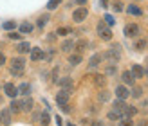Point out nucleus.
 <instances>
[{"instance_id":"nucleus-13","label":"nucleus","mask_w":148,"mask_h":126,"mask_svg":"<svg viewBox=\"0 0 148 126\" xmlns=\"http://www.w3.org/2000/svg\"><path fill=\"white\" fill-rule=\"evenodd\" d=\"M20 106H22V112H31L33 110V99L25 95V99L20 101Z\"/></svg>"},{"instance_id":"nucleus-39","label":"nucleus","mask_w":148,"mask_h":126,"mask_svg":"<svg viewBox=\"0 0 148 126\" xmlns=\"http://www.w3.org/2000/svg\"><path fill=\"white\" fill-rule=\"evenodd\" d=\"M103 22H105L107 25H114V18L110 16V14H107V16H105V20H103Z\"/></svg>"},{"instance_id":"nucleus-30","label":"nucleus","mask_w":148,"mask_h":126,"mask_svg":"<svg viewBox=\"0 0 148 126\" xmlns=\"http://www.w3.org/2000/svg\"><path fill=\"white\" fill-rule=\"evenodd\" d=\"M134 49H136V50H143V49H146V40H137L136 45H134Z\"/></svg>"},{"instance_id":"nucleus-16","label":"nucleus","mask_w":148,"mask_h":126,"mask_svg":"<svg viewBox=\"0 0 148 126\" xmlns=\"http://www.w3.org/2000/svg\"><path fill=\"white\" fill-rule=\"evenodd\" d=\"M74 45H76V42H74V40H65L60 45V49L63 50V52H71V50L74 49Z\"/></svg>"},{"instance_id":"nucleus-20","label":"nucleus","mask_w":148,"mask_h":126,"mask_svg":"<svg viewBox=\"0 0 148 126\" xmlns=\"http://www.w3.org/2000/svg\"><path fill=\"white\" fill-rule=\"evenodd\" d=\"M20 33H22V34H29V33H33V24H29V22H24V24H20Z\"/></svg>"},{"instance_id":"nucleus-46","label":"nucleus","mask_w":148,"mask_h":126,"mask_svg":"<svg viewBox=\"0 0 148 126\" xmlns=\"http://www.w3.org/2000/svg\"><path fill=\"white\" fill-rule=\"evenodd\" d=\"M0 123H2V121H0Z\"/></svg>"},{"instance_id":"nucleus-3","label":"nucleus","mask_w":148,"mask_h":126,"mask_svg":"<svg viewBox=\"0 0 148 126\" xmlns=\"http://www.w3.org/2000/svg\"><path fill=\"white\" fill-rule=\"evenodd\" d=\"M103 60H107L108 63H112V65H117V61H119V50H116L110 47L105 54H103Z\"/></svg>"},{"instance_id":"nucleus-15","label":"nucleus","mask_w":148,"mask_h":126,"mask_svg":"<svg viewBox=\"0 0 148 126\" xmlns=\"http://www.w3.org/2000/svg\"><path fill=\"white\" fill-rule=\"evenodd\" d=\"M132 74L136 76V79L137 78H145L146 74H145V67H141V65H132Z\"/></svg>"},{"instance_id":"nucleus-36","label":"nucleus","mask_w":148,"mask_h":126,"mask_svg":"<svg viewBox=\"0 0 148 126\" xmlns=\"http://www.w3.org/2000/svg\"><path fill=\"white\" fill-rule=\"evenodd\" d=\"M112 9H114L116 13H121V11H123V4H121V2H116V4L112 5Z\"/></svg>"},{"instance_id":"nucleus-28","label":"nucleus","mask_w":148,"mask_h":126,"mask_svg":"<svg viewBox=\"0 0 148 126\" xmlns=\"http://www.w3.org/2000/svg\"><path fill=\"white\" fill-rule=\"evenodd\" d=\"M108 97H110V94H108L107 90H101V92L98 94V99H99V101H103V103H107V101H108Z\"/></svg>"},{"instance_id":"nucleus-33","label":"nucleus","mask_w":148,"mask_h":126,"mask_svg":"<svg viewBox=\"0 0 148 126\" xmlns=\"http://www.w3.org/2000/svg\"><path fill=\"white\" fill-rule=\"evenodd\" d=\"M108 119H110V121H119V119H121V115L112 110V112H108Z\"/></svg>"},{"instance_id":"nucleus-41","label":"nucleus","mask_w":148,"mask_h":126,"mask_svg":"<svg viewBox=\"0 0 148 126\" xmlns=\"http://www.w3.org/2000/svg\"><path fill=\"white\" fill-rule=\"evenodd\" d=\"M85 2H87V0H76V4H78V5H83Z\"/></svg>"},{"instance_id":"nucleus-29","label":"nucleus","mask_w":148,"mask_h":126,"mask_svg":"<svg viewBox=\"0 0 148 126\" xmlns=\"http://www.w3.org/2000/svg\"><path fill=\"white\" fill-rule=\"evenodd\" d=\"M2 27L5 29V31H13V29L16 27V22H14V20H9V22H5V24H4Z\"/></svg>"},{"instance_id":"nucleus-11","label":"nucleus","mask_w":148,"mask_h":126,"mask_svg":"<svg viewBox=\"0 0 148 126\" xmlns=\"http://www.w3.org/2000/svg\"><path fill=\"white\" fill-rule=\"evenodd\" d=\"M127 103H125V99H116L114 101V112H117L119 115H123V112L127 110Z\"/></svg>"},{"instance_id":"nucleus-34","label":"nucleus","mask_w":148,"mask_h":126,"mask_svg":"<svg viewBox=\"0 0 148 126\" xmlns=\"http://www.w3.org/2000/svg\"><path fill=\"white\" fill-rule=\"evenodd\" d=\"M58 5H60V0H49V4H47V7H49L51 11H53V9H56Z\"/></svg>"},{"instance_id":"nucleus-42","label":"nucleus","mask_w":148,"mask_h":126,"mask_svg":"<svg viewBox=\"0 0 148 126\" xmlns=\"http://www.w3.org/2000/svg\"><path fill=\"white\" fill-rule=\"evenodd\" d=\"M145 74L148 76V58H146V67H145Z\"/></svg>"},{"instance_id":"nucleus-38","label":"nucleus","mask_w":148,"mask_h":126,"mask_svg":"<svg viewBox=\"0 0 148 126\" xmlns=\"http://www.w3.org/2000/svg\"><path fill=\"white\" fill-rule=\"evenodd\" d=\"M69 33H71V29H67V27H60V29H58V34H62V36L69 34Z\"/></svg>"},{"instance_id":"nucleus-44","label":"nucleus","mask_w":148,"mask_h":126,"mask_svg":"<svg viewBox=\"0 0 148 126\" xmlns=\"http://www.w3.org/2000/svg\"><path fill=\"white\" fill-rule=\"evenodd\" d=\"M139 126H148V121H141V123H139Z\"/></svg>"},{"instance_id":"nucleus-10","label":"nucleus","mask_w":148,"mask_h":126,"mask_svg":"<svg viewBox=\"0 0 148 126\" xmlns=\"http://www.w3.org/2000/svg\"><path fill=\"white\" fill-rule=\"evenodd\" d=\"M128 95H130V92H128V88L125 86V85L116 86V97H117V99H127Z\"/></svg>"},{"instance_id":"nucleus-45","label":"nucleus","mask_w":148,"mask_h":126,"mask_svg":"<svg viewBox=\"0 0 148 126\" xmlns=\"http://www.w3.org/2000/svg\"><path fill=\"white\" fill-rule=\"evenodd\" d=\"M67 126H76V124H72V123H71V124H67Z\"/></svg>"},{"instance_id":"nucleus-19","label":"nucleus","mask_w":148,"mask_h":126,"mask_svg":"<svg viewBox=\"0 0 148 126\" xmlns=\"http://www.w3.org/2000/svg\"><path fill=\"white\" fill-rule=\"evenodd\" d=\"M87 47H88V42H87V40H79V42H76V45H74V49H76L78 54H81Z\"/></svg>"},{"instance_id":"nucleus-9","label":"nucleus","mask_w":148,"mask_h":126,"mask_svg":"<svg viewBox=\"0 0 148 126\" xmlns=\"http://www.w3.org/2000/svg\"><path fill=\"white\" fill-rule=\"evenodd\" d=\"M121 79H123L125 85H132V86H134V83H136V76L132 74V70H125L121 74Z\"/></svg>"},{"instance_id":"nucleus-17","label":"nucleus","mask_w":148,"mask_h":126,"mask_svg":"<svg viewBox=\"0 0 148 126\" xmlns=\"http://www.w3.org/2000/svg\"><path fill=\"white\" fill-rule=\"evenodd\" d=\"M16 49H18V52L20 54H25V52H31V43H27V42H20L18 45H16Z\"/></svg>"},{"instance_id":"nucleus-40","label":"nucleus","mask_w":148,"mask_h":126,"mask_svg":"<svg viewBox=\"0 0 148 126\" xmlns=\"http://www.w3.org/2000/svg\"><path fill=\"white\" fill-rule=\"evenodd\" d=\"M4 63H5V56L0 52V65H4Z\"/></svg>"},{"instance_id":"nucleus-32","label":"nucleus","mask_w":148,"mask_h":126,"mask_svg":"<svg viewBox=\"0 0 148 126\" xmlns=\"http://www.w3.org/2000/svg\"><path fill=\"white\" fill-rule=\"evenodd\" d=\"M40 123H42L43 126H47V124L51 123V117H49V114H45V112H43V114H42V119H40Z\"/></svg>"},{"instance_id":"nucleus-7","label":"nucleus","mask_w":148,"mask_h":126,"mask_svg":"<svg viewBox=\"0 0 148 126\" xmlns=\"http://www.w3.org/2000/svg\"><path fill=\"white\" fill-rule=\"evenodd\" d=\"M101 61H103V54H94L90 60H88V69H90V70L98 69V67L101 65Z\"/></svg>"},{"instance_id":"nucleus-25","label":"nucleus","mask_w":148,"mask_h":126,"mask_svg":"<svg viewBox=\"0 0 148 126\" xmlns=\"http://www.w3.org/2000/svg\"><path fill=\"white\" fill-rule=\"evenodd\" d=\"M105 74H107V76H116V74H117V69H116V65L108 63V65L105 67Z\"/></svg>"},{"instance_id":"nucleus-37","label":"nucleus","mask_w":148,"mask_h":126,"mask_svg":"<svg viewBox=\"0 0 148 126\" xmlns=\"http://www.w3.org/2000/svg\"><path fill=\"white\" fill-rule=\"evenodd\" d=\"M20 36H22V34L16 33V31H11V33H9V38H11V40H20Z\"/></svg>"},{"instance_id":"nucleus-4","label":"nucleus","mask_w":148,"mask_h":126,"mask_svg":"<svg viewBox=\"0 0 148 126\" xmlns=\"http://www.w3.org/2000/svg\"><path fill=\"white\" fill-rule=\"evenodd\" d=\"M139 33H141V29H139L137 24H127L125 25V36H127V38H137Z\"/></svg>"},{"instance_id":"nucleus-14","label":"nucleus","mask_w":148,"mask_h":126,"mask_svg":"<svg viewBox=\"0 0 148 126\" xmlns=\"http://www.w3.org/2000/svg\"><path fill=\"white\" fill-rule=\"evenodd\" d=\"M0 121H2V124L9 126L11 124V110H2L0 112Z\"/></svg>"},{"instance_id":"nucleus-24","label":"nucleus","mask_w":148,"mask_h":126,"mask_svg":"<svg viewBox=\"0 0 148 126\" xmlns=\"http://www.w3.org/2000/svg\"><path fill=\"white\" fill-rule=\"evenodd\" d=\"M9 106H11L9 110H11V112H14V114H18V112H22V106H20V101H16V99H13Z\"/></svg>"},{"instance_id":"nucleus-35","label":"nucleus","mask_w":148,"mask_h":126,"mask_svg":"<svg viewBox=\"0 0 148 126\" xmlns=\"http://www.w3.org/2000/svg\"><path fill=\"white\" fill-rule=\"evenodd\" d=\"M47 22H49V16H47V14H45V16H40V18H38V27H43Z\"/></svg>"},{"instance_id":"nucleus-43","label":"nucleus","mask_w":148,"mask_h":126,"mask_svg":"<svg viewBox=\"0 0 148 126\" xmlns=\"http://www.w3.org/2000/svg\"><path fill=\"white\" fill-rule=\"evenodd\" d=\"M107 4H108V0H101V5L103 7H107Z\"/></svg>"},{"instance_id":"nucleus-23","label":"nucleus","mask_w":148,"mask_h":126,"mask_svg":"<svg viewBox=\"0 0 148 126\" xmlns=\"http://www.w3.org/2000/svg\"><path fill=\"white\" fill-rule=\"evenodd\" d=\"M127 13H128V14H136V16H141V14H143V11L139 9L137 5H128V7H127Z\"/></svg>"},{"instance_id":"nucleus-2","label":"nucleus","mask_w":148,"mask_h":126,"mask_svg":"<svg viewBox=\"0 0 148 126\" xmlns=\"http://www.w3.org/2000/svg\"><path fill=\"white\" fill-rule=\"evenodd\" d=\"M98 34H99V38L105 40V42L112 40V31H110V27L105 24V22H99L98 24Z\"/></svg>"},{"instance_id":"nucleus-12","label":"nucleus","mask_w":148,"mask_h":126,"mask_svg":"<svg viewBox=\"0 0 148 126\" xmlns=\"http://www.w3.org/2000/svg\"><path fill=\"white\" fill-rule=\"evenodd\" d=\"M4 92L9 95V97H16V94H18V88L14 86L13 83H5L4 85Z\"/></svg>"},{"instance_id":"nucleus-1","label":"nucleus","mask_w":148,"mask_h":126,"mask_svg":"<svg viewBox=\"0 0 148 126\" xmlns=\"http://www.w3.org/2000/svg\"><path fill=\"white\" fill-rule=\"evenodd\" d=\"M24 67H25V61L22 58H13L11 61V74L13 76H24Z\"/></svg>"},{"instance_id":"nucleus-18","label":"nucleus","mask_w":148,"mask_h":126,"mask_svg":"<svg viewBox=\"0 0 148 126\" xmlns=\"http://www.w3.org/2000/svg\"><path fill=\"white\" fill-rule=\"evenodd\" d=\"M58 83H60V86L63 88V90H71V88H72V79L71 78H62L60 81H58Z\"/></svg>"},{"instance_id":"nucleus-21","label":"nucleus","mask_w":148,"mask_h":126,"mask_svg":"<svg viewBox=\"0 0 148 126\" xmlns=\"http://www.w3.org/2000/svg\"><path fill=\"white\" fill-rule=\"evenodd\" d=\"M18 94L29 95V94H31V85H29V83H22V85L18 86Z\"/></svg>"},{"instance_id":"nucleus-27","label":"nucleus","mask_w":148,"mask_h":126,"mask_svg":"<svg viewBox=\"0 0 148 126\" xmlns=\"http://www.w3.org/2000/svg\"><path fill=\"white\" fill-rule=\"evenodd\" d=\"M134 121H132V117H121L119 119V126H132Z\"/></svg>"},{"instance_id":"nucleus-26","label":"nucleus","mask_w":148,"mask_h":126,"mask_svg":"<svg viewBox=\"0 0 148 126\" xmlns=\"http://www.w3.org/2000/svg\"><path fill=\"white\" fill-rule=\"evenodd\" d=\"M130 95H132V97H136V99H139V97L143 95V88H141V86H132Z\"/></svg>"},{"instance_id":"nucleus-8","label":"nucleus","mask_w":148,"mask_h":126,"mask_svg":"<svg viewBox=\"0 0 148 126\" xmlns=\"http://www.w3.org/2000/svg\"><path fill=\"white\" fill-rule=\"evenodd\" d=\"M29 54H31V61H40V60H43V58H45V54H43V50H42L40 47H33Z\"/></svg>"},{"instance_id":"nucleus-22","label":"nucleus","mask_w":148,"mask_h":126,"mask_svg":"<svg viewBox=\"0 0 148 126\" xmlns=\"http://www.w3.org/2000/svg\"><path fill=\"white\" fill-rule=\"evenodd\" d=\"M69 63H71L72 67L79 65V63H81V54H78V52H76V54H71V56H69Z\"/></svg>"},{"instance_id":"nucleus-6","label":"nucleus","mask_w":148,"mask_h":126,"mask_svg":"<svg viewBox=\"0 0 148 126\" xmlns=\"http://www.w3.org/2000/svg\"><path fill=\"white\" fill-rule=\"evenodd\" d=\"M87 16H88V11L85 9V7H79V9H76L72 13V20L74 22H83Z\"/></svg>"},{"instance_id":"nucleus-5","label":"nucleus","mask_w":148,"mask_h":126,"mask_svg":"<svg viewBox=\"0 0 148 126\" xmlns=\"http://www.w3.org/2000/svg\"><path fill=\"white\" fill-rule=\"evenodd\" d=\"M69 97H71V90H60L56 94V103L60 106H63V105H67L69 103Z\"/></svg>"},{"instance_id":"nucleus-31","label":"nucleus","mask_w":148,"mask_h":126,"mask_svg":"<svg viewBox=\"0 0 148 126\" xmlns=\"http://www.w3.org/2000/svg\"><path fill=\"white\" fill-rule=\"evenodd\" d=\"M94 83L98 85V86H105V78L98 74V76H94Z\"/></svg>"}]
</instances>
